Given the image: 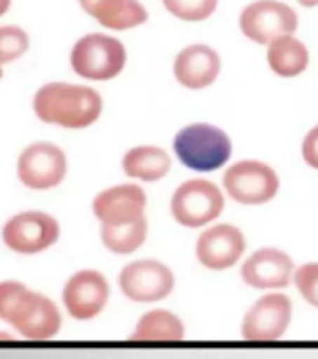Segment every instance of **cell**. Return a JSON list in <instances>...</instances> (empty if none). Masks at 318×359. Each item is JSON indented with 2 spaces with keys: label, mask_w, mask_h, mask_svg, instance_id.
<instances>
[{
  "label": "cell",
  "mask_w": 318,
  "mask_h": 359,
  "mask_svg": "<svg viewBox=\"0 0 318 359\" xmlns=\"http://www.w3.org/2000/svg\"><path fill=\"white\" fill-rule=\"evenodd\" d=\"M32 107L41 122L66 129H84L100 120L103 100L94 88L84 84L49 83L36 92Z\"/></svg>",
  "instance_id": "obj_1"
},
{
  "label": "cell",
  "mask_w": 318,
  "mask_h": 359,
  "mask_svg": "<svg viewBox=\"0 0 318 359\" xmlns=\"http://www.w3.org/2000/svg\"><path fill=\"white\" fill-rule=\"evenodd\" d=\"M2 320L28 341H49L58 335L62 314L53 299L17 283L2 299Z\"/></svg>",
  "instance_id": "obj_2"
},
{
  "label": "cell",
  "mask_w": 318,
  "mask_h": 359,
  "mask_svg": "<svg viewBox=\"0 0 318 359\" xmlns=\"http://www.w3.org/2000/svg\"><path fill=\"white\" fill-rule=\"evenodd\" d=\"M174 156L195 172H213L225 167L232 157V140L218 126L195 122L174 135Z\"/></svg>",
  "instance_id": "obj_3"
},
{
  "label": "cell",
  "mask_w": 318,
  "mask_h": 359,
  "mask_svg": "<svg viewBox=\"0 0 318 359\" xmlns=\"http://www.w3.org/2000/svg\"><path fill=\"white\" fill-rule=\"evenodd\" d=\"M128 53L120 39L107 34H88L73 45L69 64L79 77L88 81H111L122 73Z\"/></svg>",
  "instance_id": "obj_4"
},
{
  "label": "cell",
  "mask_w": 318,
  "mask_h": 359,
  "mask_svg": "<svg viewBox=\"0 0 318 359\" xmlns=\"http://www.w3.org/2000/svg\"><path fill=\"white\" fill-rule=\"evenodd\" d=\"M225 210V195L218 185L204 178H193L178 185L171 198L174 221L185 229H201L213 223Z\"/></svg>",
  "instance_id": "obj_5"
},
{
  "label": "cell",
  "mask_w": 318,
  "mask_h": 359,
  "mask_svg": "<svg viewBox=\"0 0 318 359\" xmlns=\"http://www.w3.org/2000/svg\"><path fill=\"white\" fill-rule=\"evenodd\" d=\"M223 187L232 201L246 206H260L274 201L281 182L272 165L258 159H244L225 170Z\"/></svg>",
  "instance_id": "obj_6"
},
{
  "label": "cell",
  "mask_w": 318,
  "mask_h": 359,
  "mask_svg": "<svg viewBox=\"0 0 318 359\" xmlns=\"http://www.w3.org/2000/svg\"><path fill=\"white\" fill-rule=\"evenodd\" d=\"M294 305L283 292H266L247 309L241 320L240 335L244 341L272 342L279 341L291 327Z\"/></svg>",
  "instance_id": "obj_7"
},
{
  "label": "cell",
  "mask_w": 318,
  "mask_h": 359,
  "mask_svg": "<svg viewBox=\"0 0 318 359\" xmlns=\"http://www.w3.org/2000/svg\"><path fill=\"white\" fill-rule=\"evenodd\" d=\"M176 279L167 264L152 258L135 260L124 266L118 275V286L129 302L156 303L173 294Z\"/></svg>",
  "instance_id": "obj_8"
},
{
  "label": "cell",
  "mask_w": 318,
  "mask_h": 359,
  "mask_svg": "<svg viewBox=\"0 0 318 359\" xmlns=\"http://www.w3.org/2000/svg\"><path fill=\"white\" fill-rule=\"evenodd\" d=\"M60 238V224L53 215L39 210H28L10 217L2 229V240L19 255H36Z\"/></svg>",
  "instance_id": "obj_9"
},
{
  "label": "cell",
  "mask_w": 318,
  "mask_h": 359,
  "mask_svg": "<svg viewBox=\"0 0 318 359\" xmlns=\"http://www.w3.org/2000/svg\"><path fill=\"white\" fill-rule=\"evenodd\" d=\"M296 28V11L277 0H255L240 13L241 34L255 43L270 45L281 36L294 34Z\"/></svg>",
  "instance_id": "obj_10"
},
{
  "label": "cell",
  "mask_w": 318,
  "mask_h": 359,
  "mask_svg": "<svg viewBox=\"0 0 318 359\" xmlns=\"http://www.w3.org/2000/svg\"><path fill=\"white\" fill-rule=\"evenodd\" d=\"M67 157L53 142H34L17 159V176L30 189H53L66 178Z\"/></svg>",
  "instance_id": "obj_11"
},
{
  "label": "cell",
  "mask_w": 318,
  "mask_h": 359,
  "mask_svg": "<svg viewBox=\"0 0 318 359\" xmlns=\"http://www.w3.org/2000/svg\"><path fill=\"white\" fill-rule=\"evenodd\" d=\"M111 286L109 280L98 269H79L64 285L62 303L67 314L79 322L94 320L109 303Z\"/></svg>",
  "instance_id": "obj_12"
},
{
  "label": "cell",
  "mask_w": 318,
  "mask_h": 359,
  "mask_svg": "<svg viewBox=\"0 0 318 359\" xmlns=\"http://www.w3.org/2000/svg\"><path fill=\"white\" fill-rule=\"evenodd\" d=\"M294 260L277 247H263L241 264L240 277L249 288L264 292H279L294 279Z\"/></svg>",
  "instance_id": "obj_13"
},
{
  "label": "cell",
  "mask_w": 318,
  "mask_h": 359,
  "mask_svg": "<svg viewBox=\"0 0 318 359\" xmlns=\"http://www.w3.org/2000/svg\"><path fill=\"white\" fill-rule=\"evenodd\" d=\"M246 236L236 224L218 223L208 226L195 243L197 260L206 269L223 271L240 262L246 252Z\"/></svg>",
  "instance_id": "obj_14"
},
{
  "label": "cell",
  "mask_w": 318,
  "mask_h": 359,
  "mask_svg": "<svg viewBox=\"0 0 318 359\" xmlns=\"http://www.w3.org/2000/svg\"><path fill=\"white\" fill-rule=\"evenodd\" d=\"M146 193L137 184L112 185L98 193L92 202V212L101 224L133 223L146 217Z\"/></svg>",
  "instance_id": "obj_15"
},
{
  "label": "cell",
  "mask_w": 318,
  "mask_h": 359,
  "mask_svg": "<svg viewBox=\"0 0 318 359\" xmlns=\"http://www.w3.org/2000/svg\"><path fill=\"white\" fill-rule=\"evenodd\" d=\"M174 79L187 90H204L218 81L221 58L210 45H187L174 58Z\"/></svg>",
  "instance_id": "obj_16"
},
{
  "label": "cell",
  "mask_w": 318,
  "mask_h": 359,
  "mask_svg": "<svg viewBox=\"0 0 318 359\" xmlns=\"http://www.w3.org/2000/svg\"><path fill=\"white\" fill-rule=\"evenodd\" d=\"M79 4L109 30H129L148 21V11L139 0H79Z\"/></svg>",
  "instance_id": "obj_17"
},
{
  "label": "cell",
  "mask_w": 318,
  "mask_h": 359,
  "mask_svg": "<svg viewBox=\"0 0 318 359\" xmlns=\"http://www.w3.org/2000/svg\"><path fill=\"white\" fill-rule=\"evenodd\" d=\"M171 156L159 146H135L129 148L122 157L124 174L140 182H159L171 172Z\"/></svg>",
  "instance_id": "obj_18"
},
{
  "label": "cell",
  "mask_w": 318,
  "mask_h": 359,
  "mask_svg": "<svg viewBox=\"0 0 318 359\" xmlns=\"http://www.w3.org/2000/svg\"><path fill=\"white\" fill-rule=\"evenodd\" d=\"M185 337V324L167 309H152L135 324L129 339L139 342H178Z\"/></svg>",
  "instance_id": "obj_19"
},
{
  "label": "cell",
  "mask_w": 318,
  "mask_h": 359,
  "mask_svg": "<svg viewBox=\"0 0 318 359\" xmlns=\"http://www.w3.org/2000/svg\"><path fill=\"white\" fill-rule=\"evenodd\" d=\"M270 69L279 77H298L309 66V50L302 39L281 36L268 45L266 53Z\"/></svg>",
  "instance_id": "obj_20"
},
{
  "label": "cell",
  "mask_w": 318,
  "mask_h": 359,
  "mask_svg": "<svg viewBox=\"0 0 318 359\" xmlns=\"http://www.w3.org/2000/svg\"><path fill=\"white\" fill-rule=\"evenodd\" d=\"M101 243L114 255H131L143 247L148 236V217L133 223L101 224Z\"/></svg>",
  "instance_id": "obj_21"
},
{
  "label": "cell",
  "mask_w": 318,
  "mask_h": 359,
  "mask_svg": "<svg viewBox=\"0 0 318 359\" xmlns=\"http://www.w3.org/2000/svg\"><path fill=\"white\" fill-rule=\"evenodd\" d=\"M219 0H163L165 10L182 21H206L218 10Z\"/></svg>",
  "instance_id": "obj_22"
},
{
  "label": "cell",
  "mask_w": 318,
  "mask_h": 359,
  "mask_svg": "<svg viewBox=\"0 0 318 359\" xmlns=\"http://www.w3.org/2000/svg\"><path fill=\"white\" fill-rule=\"evenodd\" d=\"M28 34L19 27H0V66L17 60L28 50Z\"/></svg>",
  "instance_id": "obj_23"
},
{
  "label": "cell",
  "mask_w": 318,
  "mask_h": 359,
  "mask_svg": "<svg viewBox=\"0 0 318 359\" xmlns=\"http://www.w3.org/2000/svg\"><path fill=\"white\" fill-rule=\"evenodd\" d=\"M300 296L311 305L318 309V262H307L296 268L292 279Z\"/></svg>",
  "instance_id": "obj_24"
},
{
  "label": "cell",
  "mask_w": 318,
  "mask_h": 359,
  "mask_svg": "<svg viewBox=\"0 0 318 359\" xmlns=\"http://www.w3.org/2000/svg\"><path fill=\"white\" fill-rule=\"evenodd\" d=\"M302 157L305 165L318 170V123L313 129H309L302 142Z\"/></svg>",
  "instance_id": "obj_25"
},
{
  "label": "cell",
  "mask_w": 318,
  "mask_h": 359,
  "mask_svg": "<svg viewBox=\"0 0 318 359\" xmlns=\"http://www.w3.org/2000/svg\"><path fill=\"white\" fill-rule=\"evenodd\" d=\"M11 0H0V15H4L6 11L10 10Z\"/></svg>",
  "instance_id": "obj_26"
},
{
  "label": "cell",
  "mask_w": 318,
  "mask_h": 359,
  "mask_svg": "<svg viewBox=\"0 0 318 359\" xmlns=\"http://www.w3.org/2000/svg\"><path fill=\"white\" fill-rule=\"evenodd\" d=\"M298 2L305 6V8H314V6H318V0H298Z\"/></svg>",
  "instance_id": "obj_27"
},
{
  "label": "cell",
  "mask_w": 318,
  "mask_h": 359,
  "mask_svg": "<svg viewBox=\"0 0 318 359\" xmlns=\"http://www.w3.org/2000/svg\"><path fill=\"white\" fill-rule=\"evenodd\" d=\"M0 339H11V335H0Z\"/></svg>",
  "instance_id": "obj_28"
},
{
  "label": "cell",
  "mask_w": 318,
  "mask_h": 359,
  "mask_svg": "<svg viewBox=\"0 0 318 359\" xmlns=\"http://www.w3.org/2000/svg\"><path fill=\"white\" fill-rule=\"evenodd\" d=\"M0 77H2V66H0Z\"/></svg>",
  "instance_id": "obj_29"
}]
</instances>
